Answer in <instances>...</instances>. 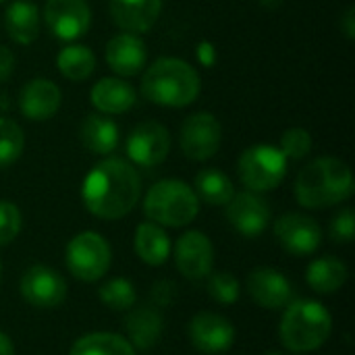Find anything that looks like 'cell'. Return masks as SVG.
<instances>
[{
	"mask_svg": "<svg viewBox=\"0 0 355 355\" xmlns=\"http://www.w3.org/2000/svg\"><path fill=\"white\" fill-rule=\"evenodd\" d=\"M141 198V179L127 158L106 156L83 179L81 200L89 214L102 220L127 216Z\"/></svg>",
	"mask_w": 355,
	"mask_h": 355,
	"instance_id": "1",
	"label": "cell"
},
{
	"mask_svg": "<svg viewBox=\"0 0 355 355\" xmlns=\"http://www.w3.org/2000/svg\"><path fill=\"white\" fill-rule=\"evenodd\" d=\"M141 73V96L162 108H185L202 92L196 67L177 56H160Z\"/></svg>",
	"mask_w": 355,
	"mask_h": 355,
	"instance_id": "2",
	"label": "cell"
},
{
	"mask_svg": "<svg viewBox=\"0 0 355 355\" xmlns=\"http://www.w3.org/2000/svg\"><path fill=\"white\" fill-rule=\"evenodd\" d=\"M355 179L347 162L335 156H320L308 162L295 179L297 204L310 210H322L349 200Z\"/></svg>",
	"mask_w": 355,
	"mask_h": 355,
	"instance_id": "3",
	"label": "cell"
},
{
	"mask_svg": "<svg viewBox=\"0 0 355 355\" xmlns=\"http://www.w3.org/2000/svg\"><path fill=\"white\" fill-rule=\"evenodd\" d=\"M333 333L329 310L312 300H297L285 308L279 335L283 345L293 354H308L322 347Z\"/></svg>",
	"mask_w": 355,
	"mask_h": 355,
	"instance_id": "4",
	"label": "cell"
},
{
	"mask_svg": "<svg viewBox=\"0 0 355 355\" xmlns=\"http://www.w3.org/2000/svg\"><path fill=\"white\" fill-rule=\"evenodd\" d=\"M200 200L185 181L162 179L154 183L144 198V214L160 227H185L196 220Z\"/></svg>",
	"mask_w": 355,
	"mask_h": 355,
	"instance_id": "5",
	"label": "cell"
},
{
	"mask_svg": "<svg viewBox=\"0 0 355 355\" xmlns=\"http://www.w3.org/2000/svg\"><path fill=\"white\" fill-rule=\"evenodd\" d=\"M237 175L248 191H272L287 177V158L279 146L256 144L245 148L237 158Z\"/></svg>",
	"mask_w": 355,
	"mask_h": 355,
	"instance_id": "6",
	"label": "cell"
},
{
	"mask_svg": "<svg viewBox=\"0 0 355 355\" xmlns=\"http://www.w3.org/2000/svg\"><path fill=\"white\" fill-rule=\"evenodd\" d=\"M64 262L75 279L83 283H96L110 270L112 250L100 233L83 231L69 241Z\"/></svg>",
	"mask_w": 355,
	"mask_h": 355,
	"instance_id": "7",
	"label": "cell"
},
{
	"mask_svg": "<svg viewBox=\"0 0 355 355\" xmlns=\"http://www.w3.org/2000/svg\"><path fill=\"white\" fill-rule=\"evenodd\" d=\"M223 125L212 112L189 114L179 131V146L185 158L193 162H206L220 150Z\"/></svg>",
	"mask_w": 355,
	"mask_h": 355,
	"instance_id": "8",
	"label": "cell"
},
{
	"mask_svg": "<svg viewBox=\"0 0 355 355\" xmlns=\"http://www.w3.org/2000/svg\"><path fill=\"white\" fill-rule=\"evenodd\" d=\"M125 152L133 166L154 168L162 164L171 152V133L158 121H144L127 135Z\"/></svg>",
	"mask_w": 355,
	"mask_h": 355,
	"instance_id": "9",
	"label": "cell"
},
{
	"mask_svg": "<svg viewBox=\"0 0 355 355\" xmlns=\"http://www.w3.org/2000/svg\"><path fill=\"white\" fill-rule=\"evenodd\" d=\"M44 23L60 42H75L92 27V8L87 0H46Z\"/></svg>",
	"mask_w": 355,
	"mask_h": 355,
	"instance_id": "10",
	"label": "cell"
},
{
	"mask_svg": "<svg viewBox=\"0 0 355 355\" xmlns=\"http://www.w3.org/2000/svg\"><path fill=\"white\" fill-rule=\"evenodd\" d=\"M21 297L40 310H54L67 300V281L52 268L35 264L27 268L19 283Z\"/></svg>",
	"mask_w": 355,
	"mask_h": 355,
	"instance_id": "11",
	"label": "cell"
},
{
	"mask_svg": "<svg viewBox=\"0 0 355 355\" xmlns=\"http://www.w3.org/2000/svg\"><path fill=\"white\" fill-rule=\"evenodd\" d=\"M275 237L287 254L310 256L322 243V229L312 216H306L300 212H289V214H283L281 218H277Z\"/></svg>",
	"mask_w": 355,
	"mask_h": 355,
	"instance_id": "12",
	"label": "cell"
},
{
	"mask_svg": "<svg viewBox=\"0 0 355 355\" xmlns=\"http://www.w3.org/2000/svg\"><path fill=\"white\" fill-rule=\"evenodd\" d=\"M272 218V210L268 200L262 193L256 191H241L231 198L227 204V220L229 225L245 235V237H258L262 235Z\"/></svg>",
	"mask_w": 355,
	"mask_h": 355,
	"instance_id": "13",
	"label": "cell"
},
{
	"mask_svg": "<svg viewBox=\"0 0 355 355\" xmlns=\"http://www.w3.org/2000/svg\"><path fill=\"white\" fill-rule=\"evenodd\" d=\"M177 270L189 281H202L212 272L214 248L202 231H187L175 243Z\"/></svg>",
	"mask_w": 355,
	"mask_h": 355,
	"instance_id": "14",
	"label": "cell"
},
{
	"mask_svg": "<svg viewBox=\"0 0 355 355\" xmlns=\"http://www.w3.org/2000/svg\"><path fill=\"white\" fill-rule=\"evenodd\" d=\"M189 341L204 355H220L235 343V327L220 314L200 312L189 322Z\"/></svg>",
	"mask_w": 355,
	"mask_h": 355,
	"instance_id": "15",
	"label": "cell"
},
{
	"mask_svg": "<svg viewBox=\"0 0 355 355\" xmlns=\"http://www.w3.org/2000/svg\"><path fill=\"white\" fill-rule=\"evenodd\" d=\"M104 58L110 71L119 77H135L146 69L148 46L137 33L121 31L112 35L104 48Z\"/></svg>",
	"mask_w": 355,
	"mask_h": 355,
	"instance_id": "16",
	"label": "cell"
},
{
	"mask_svg": "<svg viewBox=\"0 0 355 355\" xmlns=\"http://www.w3.org/2000/svg\"><path fill=\"white\" fill-rule=\"evenodd\" d=\"M62 104L60 87L48 77L29 79L19 92V110L27 121H50Z\"/></svg>",
	"mask_w": 355,
	"mask_h": 355,
	"instance_id": "17",
	"label": "cell"
},
{
	"mask_svg": "<svg viewBox=\"0 0 355 355\" xmlns=\"http://www.w3.org/2000/svg\"><path fill=\"white\" fill-rule=\"evenodd\" d=\"M248 291L252 300L264 310L287 308L293 300V285L275 268H256L248 277Z\"/></svg>",
	"mask_w": 355,
	"mask_h": 355,
	"instance_id": "18",
	"label": "cell"
},
{
	"mask_svg": "<svg viewBox=\"0 0 355 355\" xmlns=\"http://www.w3.org/2000/svg\"><path fill=\"white\" fill-rule=\"evenodd\" d=\"M108 10L121 31L139 35L156 25L162 12V0H110Z\"/></svg>",
	"mask_w": 355,
	"mask_h": 355,
	"instance_id": "19",
	"label": "cell"
},
{
	"mask_svg": "<svg viewBox=\"0 0 355 355\" xmlns=\"http://www.w3.org/2000/svg\"><path fill=\"white\" fill-rule=\"evenodd\" d=\"M89 100L94 108L102 114L114 116L129 112L137 102V89L127 83L123 77H104L94 83L89 92Z\"/></svg>",
	"mask_w": 355,
	"mask_h": 355,
	"instance_id": "20",
	"label": "cell"
},
{
	"mask_svg": "<svg viewBox=\"0 0 355 355\" xmlns=\"http://www.w3.org/2000/svg\"><path fill=\"white\" fill-rule=\"evenodd\" d=\"M79 139L85 150L98 156L112 154L121 144V133L116 123L102 112H89L79 127Z\"/></svg>",
	"mask_w": 355,
	"mask_h": 355,
	"instance_id": "21",
	"label": "cell"
},
{
	"mask_svg": "<svg viewBox=\"0 0 355 355\" xmlns=\"http://www.w3.org/2000/svg\"><path fill=\"white\" fill-rule=\"evenodd\" d=\"M125 329L129 335V343L135 349H152L164 331V320L160 310H156L152 304L150 306H141V308H133L125 320Z\"/></svg>",
	"mask_w": 355,
	"mask_h": 355,
	"instance_id": "22",
	"label": "cell"
},
{
	"mask_svg": "<svg viewBox=\"0 0 355 355\" xmlns=\"http://www.w3.org/2000/svg\"><path fill=\"white\" fill-rule=\"evenodd\" d=\"M4 29L15 44H33L40 35L37 6L29 0H12L4 10Z\"/></svg>",
	"mask_w": 355,
	"mask_h": 355,
	"instance_id": "23",
	"label": "cell"
},
{
	"mask_svg": "<svg viewBox=\"0 0 355 355\" xmlns=\"http://www.w3.org/2000/svg\"><path fill=\"white\" fill-rule=\"evenodd\" d=\"M133 248L139 260L148 266H162L171 258V239L166 231L152 220L137 225L133 235Z\"/></svg>",
	"mask_w": 355,
	"mask_h": 355,
	"instance_id": "24",
	"label": "cell"
},
{
	"mask_svg": "<svg viewBox=\"0 0 355 355\" xmlns=\"http://www.w3.org/2000/svg\"><path fill=\"white\" fill-rule=\"evenodd\" d=\"M347 277H349L347 266L335 256L316 258L308 266V272H306L308 285L320 295H331V293L339 291L345 285Z\"/></svg>",
	"mask_w": 355,
	"mask_h": 355,
	"instance_id": "25",
	"label": "cell"
},
{
	"mask_svg": "<svg viewBox=\"0 0 355 355\" xmlns=\"http://www.w3.org/2000/svg\"><path fill=\"white\" fill-rule=\"evenodd\" d=\"M56 69L60 71L64 79L73 83H81L94 75L96 54L92 52V48L71 42L56 54Z\"/></svg>",
	"mask_w": 355,
	"mask_h": 355,
	"instance_id": "26",
	"label": "cell"
},
{
	"mask_svg": "<svg viewBox=\"0 0 355 355\" xmlns=\"http://www.w3.org/2000/svg\"><path fill=\"white\" fill-rule=\"evenodd\" d=\"M196 196L198 200L210 204V206H227L231 202V198L237 193L235 191V183L231 181V177L223 171L216 168H204L196 175Z\"/></svg>",
	"mask_w": 355,
	"mask_h": 355,
	"instance_id": "27",
	"label": "cell"
},
{
	"mask_svg": "<svg viewBox=\"0 0 355 355\" xmlns=\"http://www.w3.org/2000/svg\"><path fill=\"white\" fill-rule=\"evenodd\" d=\"M69 355H137V349L121 335L89 333L75 341Z\"/></svg>",
	"mask_w": 355,
	"mask_h": 355,
	"instance_id": "28",
	"label": "cell"
},
{
	"mask_svg": "<svg viewBox=\"0 0 355 355\" xmlns=\"http://www.w3.org/2000/svg\"><path fill=\"white\" fill-rule=\"evenodd\" d=\"M25 150V133L17 121L0 116V168L15 164Z\"/></svg>",
	"mask_w": 355,
	"mask_h": 355,
	"instance_id": "29",
	"label": "cell"
},
{
	"mask_svg": "<svg viewBox=\"0 0 355 355\" xmlns=\"http://www.w3.org/2000/svg\"><path fill=\"white\" fill-rule=\"evenodd\" d=\"M98 295H100V302L104 306H108L110 310H114V312H127L137 302L135 287L131 285V281H127L123 277H116V279L106 281L100 287Z\"/></svg>",
	"mask_w": 355,
	"mask_h": 355,
	"instance_id": "30",
	"label": "cell"
},
{
	"mask_svg": "<svg viewBox=\"0 0 355 355\" xmlns=\"http://www.w3.org/2000/svg\"><path fill=\"white\" fill-rule=\"evenodd\" d=\"M312 135L308 129L304 127H291L287 129L283 135H281V141H279V150L285 154V158L289 160H302L306 158L310 152H312Z\"/></svg>",
	"mask_w": 355,
	"mask_h": 355,
	"instance_id": "31",
	"label": "cell"
},
{
	"mask_svg": "<svg viewBox=\"0 0 355 355\" xmlns=\"http://www.w3.org/2000/svg\"><path fill=\"white\" fill-rule=\"evenodd\" d=\"M208 293L218 304H235L239 300V281L231 272H210L208 275Z\"/></svg>",
	"mask_w": 355,
	"mask_h": 355,
	"instance_id": "32",
	"label": "cell"
},
{
	"mask_svg": "<svg viewBox=\"0 0 355 355\" xmlns=\"http://www.w3.org/2000/svg\"><path fill=\"white\" fill-rule=\"evenodd\" d=\"M21 227H23V216L17 204L8 200H0V248L12 243L21 233Z\"/></svg>",
	"mask_w": 355,
	"mask_h": 355,
	"instance_id": "33",
	"label": "cell"
},
{
	"mask_svg": "<svg viewBox=\"0 0 355 355\" xmlns=\"http://www.w3.org/2000/svg\"><path fill=\"white\" fill-rule=\"evenodd\" d=\"M331 237L337 243H352L355 237V212L352 208H343L331 220Z\"/></svg>",
	"mask_w": 355,
	"mask_h": 355,
	"instance_id": "34",
	"label": "cell"
},
{
	"mask_svg": "<svg viewBox=\"0 0 355 355\" xmlns=\"http://www.w3.org/2000/svg\"><path fill=\"white\" fill-rule=\"evenodd\" d=\"M175 297H177V285L171 283V281H158L152 287V293H150V300H152L154 308H166L168 304L175 302Z\"/></svg>",
	"mask_w": 355,
	"mask_h": 355,
	"instance_id": "35",
	"label": "cell"
},
{
	"mask_svg": "<svg viewBox=\"0 0 355 355\" xmlns=\"http://www.w3.org/2000/svg\"><path fill=\"white\" fill-rule=\"evenodd\" d=\"M15 64H17V58L12 50L6 46H0V83L10 79V75L15 73Z\"/></svg>",
	"mask_w": 355,
	"mask_h": 355,
	"instance_id": "36",
	"label": "cell"
},
{
	"mask_svg": "<svg viewBox=\"0 0 355 355\" xmlns=\"http://www.w3.org/2000/svg\"><path fill=\"white\" fill-rule=\"evenodd\" d=\"M339 29L343 31V35L347 37V40H354L355 37V8L349 4L345 10H343V15L339 17Z\"/></svg>",
	"mask_w": 355,
	"mask_h": 355,
	"instance_id": "37",
	"label": "cell"
},
{
	"mask_svg": "<svg viewBox=\"0 0 355 355\" xmlns=\"http://www.w3.org/2000/svg\"><path fill=\"white\" fill-rule=\"evenodd\" d=\"M198 58H200V62H202L204 67H212L214 60H216V50H214V46H212L210 42H202V44L198 46Z\"/></svg>",
	"mask_w": 355,
	"mask_h": 355,
	"instance_id": "38",
	"label": "cell"
},
{
	"mask_svg": "<svg viewBox=\"0 0 355 355\" xmlns=\"http://www.w3.org/2000/svg\"><path fill=\"white\" fill-rule=\"evenodd\" d=\"M0 355H15V347L8 335L0 333Z\"/></svg>",
	"mask_w": 355,
	"mask_h": 355,
	"instance_id": "39",
	"label": "cell"
},
{
	"mask_svg": "<svg viewBox=\"0 0 355 355\" xmlns=\"http://www.w3.org/2000/svg\"><path fill=\"white\" fill-rule=\"evenodd\" d=\"M10 108V98L8 94H0V110H8Z\"/></svg>",
	"mask_w": 355,
	"mask_h": 355,
	"instance_id": "40",
	"label": "cell"
},
{
	"mask_svg": "<svg viewBox=\"0 0 355 355\" xmlns=\"http://www.w3.org/2000/svg\"><path fill=\"white\" fill-rule=\"evenodd\" d=\"M281 2H283V0H260V4H262L264 8H277V6H281Z\"/></svg>",
	"mask_w": 355,
	"mask_h": 355,
	"instance_id": "41",
	"label": "cell"
},
{
	"mask_svg": "<svg viewBox=\"0 0 355 355\" xmlns=\"http://www.w3.org/2000/svg\"><path fill=\"white\" fill-rule=\"evenodd\" d=\"M266 355H285V354H281V352H268Z\"/></svg>",
	"mask_w": 355,
	"mask_h": 355,
	"instance_id": "42",
	"label": "cell"
},
{
	"mask_svg": "<svg viewBox=\"0 0 355 355\" xmlns=\"http://www.w3.org/2000/svg\"><path fill=\"white\" fill-rule=\"evenodd\" d=\"M0 281H2V264H0Z\"/></svg>",
	"mask_w": 355,
	"mask_h": 355,
	"instance_id": "43",
	"label": "cell"
},
{
	"mask_svg": "<svg viewBox=\"0 0 355 355\" xmlns=\"http://www.w3.org/2000/svg\"><path fill=\"white\" fill-rule=\"evenodd\" d=\"M2 2H4V0H0V4H2Z\"/></svg>",
	"mask_w": 355,
	"mask_h": 355,
	"instance_id": "44",
	"label": "cell"
}]
</instances>
